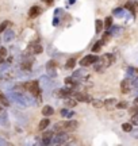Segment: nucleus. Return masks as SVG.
Wrapping results in <instances>:
<instances>
[{"instance_id": "f257e3e1", "label": "nucleus", "mask_w": 138, "mask_h": 146, "mask_svg": "<svg viewBox=\"0 0 138 146\" xmlns=\"http://www.w3.org/2000/svg\"><path fill=\"white\" fill-rule=\"evenodd\" d=\"M79 127V122L77 120H60L57 123H54V133H69L73 131Z\"/></svg>"}, {"instance_id": "f03ea898", "label": "nucleus", "mask_w": 138, "mask_h": 146, "mask_svg": "<svg viewBox=\"0 0 138 146\" xmlns=\"http://www.w3.org/2000/svg\"><path fill=\"white\" fill-rule=\"evenodd\" d=\"M25 84H26V91H29L35 98L39 96L41 91H39V83H38V80H31V81H27Z\"/></svg>"}, {"instance_id": "7ed1b4c3", "label": "nucleus", "mask_w": 138, "mask_h": 146, "mask_svg": "<svg viewBox=\"0 0 138 146\" xmlns=\"http://www.w3.org/2000/svg\"><path fill=\"white\" fill-rule=\"evenodd\" d=\"M99 64H102L104 68H108V66H111L112 64L115 62V56L111 54V53H106V54H103L102 57H99Z\"/></svg>"}, {"instance_id": "20e7f679", "label": "nucleus", "mask_w": 138, "mask_h": 146, "mask_svg": "<svg viewBox=\"0 0 138 146\" xmlns=\"http://www.w3.org/2000/svg\"><path fill=\"white\" fill-rule=\"evenodd\" d=\"M99 61V57L96 56L95 53H92V54H88V56H85V57L81 58V61H80V65L81 66H91V65H94L95 62Z\"/></svg>"}, {"instance_id": "39448f33", "label": "nucleus", "mask_w": 138, "mask_h": 146, "mask_svg": "<svg viewBox=\"0 0 138 146\" xmlns=\"http://www.w3.org/2000/svg\"><path fill=\"white\" fill-rule=\"evenodd\" d=\"M131 88H133V84H131V81H130L129 78L122 80V83H121V92H122V94H125V95L130 94Z\"/></svg>"}, {"instance_id": "423d86ee", "label": "nucleus", "mask_w": 138, "mask_h": 146, "mask_svg": "<svg viewBox=\"0 0 138 146\" xmlns=\"http://www.w3.org/2000/svg\"><path fill=\"white\" fill-rule=\"evenodd\" d=\"M53 137H54V130H43V134H42V142L43 143H50L52 142V139H53Z\"/></svg>"}, {"instance_id": "0eeeda50", "label": "nucleus", "mask_w": 138, "mask_h": 146, "mask_svg": "<svg viewBox=\"0 0 138 146\" xmlns=\"http://www.w3.org/2000/svg\"><path fill=\"white\" fill-rule=\"evenodd\" d=\"M56 69H57V62H56L54 60L48 61V64H46V72H48L50 76L56 74Z\"/></svg>"}, {"instance_id": "6e6552de", "label": "nucleus", "mask_w": 138, "mask_h": 146, "mask_svg": "<svg viewBox=\"0 0 138 146\" xmlns=\"http://www.w3.org/2000/svg\"><path fill=\"white\" fill-rule=\"evenodd\" d=\"M73 98L77 102H81V103H88V102H91L90 96L85 94H81V92H76V94H73Z\"/></svg>"}, {"instance_id": "1a4fd4ad", "label": "nucleus", "mask_w": 138, "mask_h": 146, "mask_svg": "<svg viewBox=\"0 0 138 146\" xmlns=\"http://www.w3.org/2000/svg\"><path fill=\"white\" fill-rule=\"evenodd\" d=\"M56 94H57L58 98H64L65 99V98H69L70 95H73V91L70 88H61V89H58Z\"/></svg>"}, {"instance_id": "9d476101", "label": "nucleus", "mask_w": 138, "mask_h": 146, "mask_svg": "<svg viewBox=\"0 0 138 146\" xmlns=\"http://www.w3.org/2000/svg\"><path fill=\"white\" fill-rule=\"evenodd\" d=\"M41 12H42L41 7H38V5H33L31 8L29 10V18H35V16H38Z\"/></svg>"}, {"instance_id": "9b49d317", "label": "nucleus", "mask_w": 138, "mask_h": 146, "mask_svg": "<svg viewBox=\"0 0 138 146\" xmlns=\"http://www.w3.org/2000/svg\"><path fill=\"white\" fill-rule=\"evenodd\" d=\"M103 102H104V107L108 108V110L114 108V107L117 106V103H118V100L115 99V98H110V99H106V100H103Z\"/></svg>"}, {"instance_id": "f8f14e48", "label": "nucleus", "mask_w": 138, "mask_h": 146, "mask_svg": "<svg viewBox=\"0 0 138 146\" xmlns=\"http://www.w3.org/2000/svg\"><path fill=\"white\" fill-rule=\"evenodd\" d=\"M64 106L65 107H68V108H73V107L77 106V100L74 99V98H65Z\"/></svg>"}, {"instance_id": "ddd939ff", "label": "nucleus", "mask_w": 138, "mask_h": 146, "mask_svg": "<svg viewBox=\"0 0 138 146\" xmlns=\"http://www.w3.org/2000/svg\"><path fill=\"white\" fill-rule=\"evenodd\" d=\"M54 114V108L52 106H43L42 107V115L43 116H52Z\"/></svg>"}, {"instance_id": "4468645a", "label": "nucleus", "mask_w": 138, "mask_h": 146, "mask_svg": "<svg viewBox=\"0 0 138 146\" xmlns=\"http://www.w3.org/2000/svg\"><path fill=\"white\" fill-rule=\"evenodd\" d=\"M0 106H3V107H10V106H11L8 98H7V96H5L1 91H0Z\"/></svg>"}, {"instance_id": "2eb2a0df", "label": "nucleus", "mask_w": 138, "mask_h": 146, "mask_svg": "<svg viewBox=\"0 0 138 146\" xmlns=\"http://www.w3.org/2000/svg\"><path fill=\"white\" fill-rule=\"evenodd\" d=\"M50 125V120H49V118L46 116V118H43L41 122H39V125H38V129L41 131H43V130H46L48 129V126Z\"/></svg>"}, {"instance_id": "dca6fc26", "label": "nucleus", "mask_w": 138, "mask_h": 146, "mask_svg": "<svg viewBox=\"0 0 138 146\" xmlns=\"http://www.w3.org/2000/svg\"><path fill=\"white\" fill-rule=\"evenodd\" d=\"M103 29H104L103 21H100V19H96V21H95V31H96V34H100V33L103 31Z\"/></svg>"}, {"instance_id": "f3484780", "label": "nucleus", "mask_w": 138, "mask_h": 146, "mask_svg": "<svg viewBox=\"0 0 138 146\" xmlns=\"http://www.w3.org/2000/svg\"><path fill=\"white\" fill-rule=\"evenodd\" d=\"M91 104H92L94 108H103L104 107V102L100 99H94V100H91Z\"/></svg>"}, {"instance_id": "a211bd4d", "label": "nucleus", "mask_w": 138, "mask_h": 146, "mask_svg": "<svg viewBox=\"0 0 138 146\" xmlns=\"http://www.w3.org/2000/svg\"><path fill=\"white\" fill-rule=\"evenodd\" d=\"M76 58L74 57H70V58H68V61H66V64H65V68L66 69H73L74 66H76Z\"/></svg>"}, {"instance_id": "6ab92c4d", "label": "nucleus", "mask_w": 138, "mask_h": 146, "mask_svg": "<svg viewBox=\"0 0 138 146\" xmlns=\"http://www.w3.org/2000/svg\"><path fill=\"white\" fill-rule=\"evenodd\" d=\"M103 45H104V43L102 42V39H100V41H98L95 45L92 46V53H95V54H96L98 52H100V49H102V46H103Z\"/></svg>"}, {"instance_id": "aec40b11", "label": "nucleus", "mask_w": 138, "mask_h": 146, "mask_svg": "<svg viewBox=\"0 0 138 146\" xmlns=\"http://www.w3.org/2000/svg\"><path fill=\"white\" fill-rule=\"evenodd\" d=\"M122 130L125 131V133H131V131H133V123H129V122L123 123V125H122Z\"/></svg>"}, {"instance_id": "412c9836", "label": "nucleus", "mask_w": 138, "mask_h": 146, "mask_svg": "<svg viewBox=\"0 0 138 146\" xmlns=\"http://www.w3.org/2000/svg\"><path fill=\"white\" fill-rule=\"evenodd\" d=\"M43 47L39 45V43H35V45H33V54H39V53H42Z\"/></svg>"}, {"instance_id": "4be33fe9", "label": "nucleus", "mask_w": 138, "mask_h": 146, "mask_svg": "<svg viewBox=\"0 0 138 146\" xmlns=\"http://www.w3.org/2000/svg\"><path fill=\"white\" fill-rule=\"evenodd\" d=\"M65 84H68L69 87H74V85H77V80L74 77H66L65 78Z\"/></svg>"}, {"instance_id": "5701e85b", "label": "nucleus", "mask_w": 138, "mask_h": 146, "mask_svg": "<svg viewBox=\"0 0 138 146\" xmlns=\"http://www.w3.org/2000/svg\"><path fill=\"white\" fill-rule=\"evenodd\" d=\"M103 25H104V29H110L112 26V16H107L103 22Z\"/></svg>"}, {"instance_id": "b1692460", "label": "nucleus", "mask_w": 138, "mask_h": 146, "mask_svg": "<svg viewBox=\"0 0 138 146\" xmlns=\"http://www.w3.org/2000/svg\"><path fill=\"white\" fill-rule=\"evenodd\" d=\"M31 66H33L31 61H25V62L21 64V68L25 69V70H30V69H31Z\"/></svg>"}, {"instance_id": "393cba45", "label": "nucleus", "mask_w": 138, "mask_h": 146, "mask_svg": "<svg viewBox=\"0 0 138 146\" xmlns=\"http://www.w3.org/2000/svg\"><path fill=\"white\" fill-rule=\"evenodd\" d=\"M8 26H10V22L8 21L1 22V23H0V34H1V33H4L5 30L8 29Z\"/></svg>"}, {"instance_id": "a878e982", "label": "nucleus", "mask_w": 138, "mask_h": 146, "mask_svg": "<svg viewBox=\"0 0 138 146\" xmlns=\"http://www.w3.org/2000/svg\"><path fill=\"white\" fill-rule=\"evenodd\" d=\"M115 107H117V108H119V110H126L129 107V103H127V102H125V100H123V102H118Z\"/></svg>"}, {"instance_id": "bb28decb", "label": "nucleus", "mask_w": 138, "mask_h": 146, "mask_svg": "<svg viewBox=\"0 0 138 146\" xmlns=\"http://www.w3.org/2000/svg\"><path fill=\"white\" fill-rule=\"evenodd\" d=\"M110 39H111V34L107 31V33H104L103 34V36H102V42L103 43H107V42H110Z\"/></svg>"}, {"instance_id": "cd10ccee", "label": "nucleus", "mask_w": 138, "mask_h": 146, "mask_svg": "<svg viewBox=\"0 0 138 146\" xmlns=\"http://www.w3.org/2000/svg\"><path fill=\"white\" fill-rule=\"evenodd\" d=\"M5 38H4V41L5 42H10V39H12L14 38V33L11 31V30H5Z\"/></svg>"}, {"instance_id": "c85d7f7f", "label": "nucleus", "mask_w": 138, "mask_h": 146, "mask_svg": "<svg viewBox=\"0 0 138 146\" xmlns=\"http://www.w3.org/2000/svg\"><path fill=\"white\" fill-rule=\"evenodd\" d=\"M131 123L138 126V114H134L133 116H131Z\"/></svg>"}, {"instance_id": "c756f323", "label": "nucleus", "mask_w": 138, "mask_h": 146, "mask_svg": "<svg viewBox=\"0 0 138 146\" xmlns=\"http://www.w3.org/2000/svg\"><path fill=\"white\" fill-rule=\"evenodd\" d=\"M0 56H1V57H5V56H7V49H5L4 46L0 47Z\"/></svg>"}, {"instance_id": "7c9ffc66", "label": "nucleus", "mask_w": 138, "mask_h": 146, "mask_svg": "<svg viewBox=\"0 0 138 146\" xmlns=\"http://www.w3.org/2000/svg\"><path fill=\"white\" fill-rule=\"evenodd\" d=\"M134 3V10H135V12H138V0L137 1H133Z\"/></svg>"}, {"instance_id": "2f4dec72", "label": "nucleus", "mask_w": 138, "mask_h": 146, "mask_svg": "<svg viewBox=\"0 0 138 146\" xmlns=\"http://www.w3.org/2000/svg\"><path fill=\"white\" fill-rule=\"evenodd\" d=\"M43 1H45V3H46L48 5H52V4H53L54 0H43Z\"/></svg>"}, {"instance_id": "473e14b6", "label": "nucleus", "mask_w": 138, "mask_h": 146, "mask_svg": "<svg viewBox=\"0 0 138 146\" xmlns=\"http://www.w3.org/2000/svg\"><path fill=\"white\" fill-rule=\"evenodd\" d=\"M3 62H4V57H1V56H0V65H1Z\"/></svg>"}, {"instance_id": "72a5a7b5", "label": "nucleus", "mask_w": 138, "mask_h": 146, "mask_svg": "<svg viewBox=\"0 0 138 146\" xmlns=\"http://www.w3.org/2000/svg\"><path fill=\"white\" fill-rule=\"evenodd\" d=\"M0 111H1V106H0Z\"/></svg>"}]
</instances>
